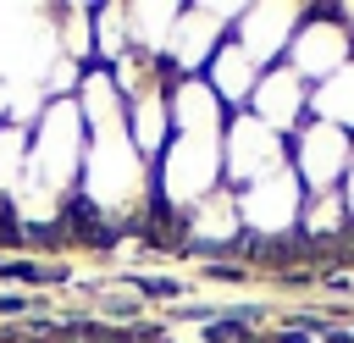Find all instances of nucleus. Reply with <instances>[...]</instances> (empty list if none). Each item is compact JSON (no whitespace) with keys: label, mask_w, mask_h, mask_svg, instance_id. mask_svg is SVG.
I'll use <instances>...</instances> for the list:
<instances>
[{"label":"nucleus","mask_w":354,"mask_h":343,"mask_svg":"<svg viewBox=\"0 0 354 343\" xmlns=\"http://www.w3.org/2000/svg\"><path fill=\"white\" fill-rule=\"evenodd\" d=\"M243 221H238V194L232 188H216L210 199H199L194 210H183V249L188 254H238L243 260Z\"/></svg>","instance_id":"9"},{"label":"nucleus","mask_w":354,"mask_h":343,"mask_svg":"<svg viewBox=\"0 0 354 343\" xmlns=\"http://www.w3.org/2000/svg\"><path fill=\"white\" fill-rule=\"evenodd\" d=\"M22 172H28V127L0 122V199H11L22 188Z\"/></svg>","instance_id":"16"},{"label":"nucleus","mask_w":354,"mask_h":343,"mask_svg":"<svg viewBox=\"0 0 354 343\" xmlns=\"http://www.w3.org/2000/svg\"><path fill=\"white\" fill-rule=\"evenodd\" d=\"M348 232H354V221H348V205H343V194H337V188H326V194H304L299 238H304L310 249L337 243V238H348Z\"/></svg>","instance_id":"14"},{"label":"nucleus","mask_w":354,"mask_h":343,"mask_svg":"<svg viewBox=\"0 0 354 343\" xmlns=\"http://www.w3.org/2000/svg\"><path fill=\"white\" fill-rule=\"evenodd\" d=\"M127 282H133L144 299H177V293H183V282H177V277H127Z\"/></svg>","instance_id":"17"},{"label":"nucleus","mask_w":354,"mask_h":343,"mask_svg":"<svg viewBox=\"0 0 354 343\" xmlns=\"http://www.w3.org/2000/svg\"><path fill=\"white\" fill-rule=\"evenodd\" d=\"M288 166V138L271 133L266 122H254L249 111H232L227 127H221V172H227V188H249L271 172Z\"/></svg>","instance_id":"4"},{"label":"nucleus","mask_w":354,"mask_h":343,"mask_svg":"<svg viewBox=\"0 0 354 343\" xmlns=\"http://www.w3.org/2000/svg\"><path fill=\"white\" fill-rule=\"evenodd\" d=\"M166 89H171V77H160V83H149V89H138V94L127 100V138H133V149H138L149 166H155V160H160V149L171 144Z\"/></svg>","instance_id":"12"},{"label":"nucleus","mask_w":354,"mask_h":343,"mask_svg":"<svg viewBox=\"0 0 354 343\" xmlns=\"http://www.w3.org/2000/svg\"><path fill=\"white\" fill-rule=\"evenodd\" d=\"M216 188H227L221 172V133H171V144L155 160V205L183 216L199 199H210Z\"/></svg>","instance_id":"2"},{"label":"nucleus","mask_w":354,"mask_h":343,"mask_svg":"<svg viewBox=\"0 0 354 343\" xmlns=\"http://www.w3.org/2000/svg\"><path fill=\"white\" fill-rule=\"evenodd\" d=\"M166 111H171V133H221L227 116H232L205 77H171Z\"/></svg>","instance_id":"11"},{"label":"nucleus","mask_w":354,"mask_h":343,"mask_svg":"<svg viewBox=\"0 0 354 343\" xmlns=\"http://www.w3.org/2000/svg\"><path fill=\"white\" fill-rule=\"evenodd\" d=\"M83 149H88V127L77 116V100H66V94L44 100L39 127L28 133V172H22V183H28L33 199H44V216H55V221H61L66 199L77 194Z\"/></svg>","instance_id":"1"},{"label":"nucleus","mask_w":354,"mask_h":343,"mask_svg":"<svg viewBox=\"0 0 354 343\" xmlns=\"http://www.w3.org/2000/svg\"><path fill=\"white\" fill-rule=\"evenodd\" d=\"M232 22H238V6H183L177 28H171V44H166V72L171 77H199L210 66V55L232 39Z\"/></svg>","instance_id":"7"},{"label":"nucleus","mask_w":354,"mask_h":343,"mask_svg":"<svg viewBox=\"0 0 354 343\" xmlns=\"http://www.w3.org/2000/svg\"><path fill=\"white\" fill-rule=\"evenodd\" d=\"M260 72H266V66H254V61L227 39V44L210 55V66H205L199 77L216 89V100H221L227 111H243V105H249V94H254V83H260Z\"/></svg>","instance_id":"13"},{"label":"nucleus","mask_w":354,"mask_h":343,"mask_svg":"<svg viewBox=\"0 0 354 343\" xmlns=\"http://www.w3.org/2000/svg\"><path fill=\"white\" fill-rule=\"evenodd\" d=\"M332 17H337L348 33H354V0H337V6H332Z\"/></svg>","instance_id":"19"},{"label":"nucleus","mask_w":354,"mask_h":343,"mask_svg":"<svg viewBox=\"0 0 354 343\" xmlns=\"http://www.w3.org/2000/svg\"><path fill=\"white\" fill-rule=\"evenodd\" d=\"M354 160V138L332 122H304L299 133H288V172L304 183V194H326L343 188V172Z\"/></svg>","instance_id":"5"},{"label":"nucleus","mask_w":354,"mask_h":343,"mask_svg":"<svg viewBox=\"0 0 354 343\" xmlns=\"http://www.w3.org/2000/svg\"><path fill=\"white\" fill-rule=\"evenodd\" d=\"M310 116L315 122H332V127H343L354 138V61L343 72H332L326 83L310 89Z\"/></svg>","instance_id":"15"},{"label":"nucleus","mask_w":354,"mask_h":343,"mask_svg":"<svg viewBox=\"0 0 354 343\" xmlns=\"http://www.w3.org/2000/svg\"><path fill=\"white\" fill-rule=\"evenodd\" d=\"M310 6H282V0H260V6H238V22H232V44L254 61V66H277L299 33Z\"/></svg>","instance_id":"8"},{"label":"nucleus","mask_w":354,"mask_h":343,"mask_svg":"<svg viewBox=\"0 0 354 343\" xmlns=\"http://www.w3.org/2000/svg\"><path fill=\"white\" fill-rule=\"evenodd\" d=\"M238 194V221H243V238L249 243H288L299 238V216H304V183L282 166L249 188H232Z\"/></svg>","instance_id":"3"},{"label":"nucleus","mask_w":354,"mask_h":343,"mask_svg":"<svg viewBox=\"0 0 354 343\" xmlns=\"http://www.w3.org/2000/svg\"><path fill=\"white\" fill-rule=\"evenodd\" d=\"M348 61H354V33L332 17V6H310L304 22H299V33H293V44H288V55H282V66H293L315 89L332 72H343Z\"/></svg>","instance_id":"6"},{"label":"nucleus","mask_w":354,"mask_h":343,"mask_svg":"<svg viewBox=\"0 0 354 343\" xmlns=\"http://www.w3.org/2000/svg\"><path fill=\"white\" fill-rule=\"evenodd\" d=\"M254 122H266L271 133H299L304 122H310V83L293 72V66H266L260 72V83H254V94H249V105H243Z\"/></svg>","instance_id":"10"},{"label":"nucleus","mask_w":354,"mask_h":343,"mask_svg":"<svg viewBox=\"0 0 354 343\" xmlns=\"http://www.w3.org/2000/svg\"><path fill=\"white\" fill-rule=\"evenodd\" d=\"M337 194H343V205H348V221H354V160H348V172H343V188H337Z\"/></svg>","instance_id":"18"}]
</instances>
